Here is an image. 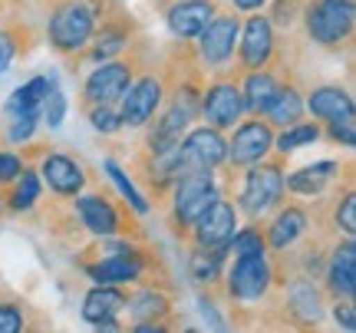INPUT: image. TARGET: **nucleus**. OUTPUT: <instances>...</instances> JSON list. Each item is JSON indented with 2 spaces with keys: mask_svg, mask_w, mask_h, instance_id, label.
<instances>
[{
  "mask_svg": "<svg viewBox=\"0 0 356 333\" xmlns=\"http://www.w3.org/2000/svg\"><path fill=\"white\" fill-rule=\"evenodd\" d=\"M234 208L228 202H215V205L204 211L202 218L195 221V234H198V244H202V251H221V247H228L231 234H234Z\"/></svg>",
  "mask_w": 356,
  "mask_h": 333,
  "instance_id": "7",
  "label": "nucleus"
},
{
  "mask_svg": "<svg viewBox=\"0 0 356 333\" xmlns=\"http://www.w3.org/2000/svg\"><path fill=\"white\" fill-rule=\"evenodd\" d=\"M270 50H274V30L264 17H251L244 24V37H241V63L257 70L270 60Z\"/></svg>",
  "mask_w": 356,
  "mask_h": 333,
  "instance_id": "13",
  "label": "nucleus"
},
{
  "mask_svg": "<svg viewBox=\"0 0 356 333\" xmlns=\"http://www.w3.org/2000/svg\"><path fill=\"white\" fill-rule=\"evenodd\" d=\"M218 202V188L208 172H188L178 175L175 185V218L181 225H195L208 208Z\"/></svg>",
  "mask_w": 356,
  "mask_h": 333,
  "instance_id": "2",
  "label": "nucleus"
},
{
  "mask_svg": "<svg viewBox=\"0 0 356 333\" xmlns=\"http://www.w3.org/2000/svg\"><path fill=\"white\" fill-rule=\"evenodd\" d=\"M307 30L317 43H340L353 33V0H314L307 10Z\"/></svg>",
  "mask_w": 356,
  "mask_h": 333,
  "instance_id": "1",
  "label": "nucleus"
},
{
  "mask_svg": "<svg viewBox=\"0 0 356 333\" xmlns=\"http://www.w3.org/2000/svg\"><path fill=\"white\" fill-rule=\"evenodd\" d=\"M274 92H277V83H274V76H267V73H251V76L244 79L241 103L248 106L251 113H264L267 103L274 99Z\"/></svg>",
  "mask_w": 356,
  "mask_h": 333,
  "instance_id": "24",
  "label": "nucleus"
},
{
  "mask_svg": "<svg viewBox=\"0 0 356 333\" xmlns=\"http://www.w3.org/2000/svg\"><path fill=\"white\" fill-rule=\"evenodd\" d=\"M337 320L343 330H356V314H353V304H340L337 307Z\"/></svg>",
  "mask_w": 356,
  "mask_h": 333,
  "instance_id": "40",
  "label": "nucleus"
},
{
  "mask_svg": "<svg viewBox=\"0 0 356 333\" xmlns=\"http://www.w3.org/2000/svg\"><path fill=\"white\" fill-rule=\"evenodd\" d=\"M181 159H185L188 172H208V168L221 165L228 159V145L218 136V129H198V132H191L185 139Z\"/></svg>",
  "mask_w": 356,
  "mask_h": 333,
  "instance_id": "5",
  "label": "nucleus"
},
{
  "mask_svg": "<svg viewBox=\"0 0 356 333\" xmlns=\"http://www.w3.org/2000/svg\"><path fill=\"white\" fill-rule=\"evenodd\" d=\"M24 327V317L17 307H0V333H17Z\"/></svg>",
  "mask_w": 356,
  "mask_h": 333,
  "instance_id": "37",
  "label": "nucleus"
},
{
  "mask_svg": "<svg viewBox=\"0 0 356 333\" xmlns=\"http://www.w3.org/2000/svg\"><path fill=\"white\" fill-rule=\"evenodd\" d=\"M280 192H284V175H280V168L277 165H261L248 175V181H244L241 205L248 215L261 218L267 208L280 198Z\"/></svg>",
  "mask_w": 356,
  "mask_h": 333,
  "instance_id": "4",
  "label": "nucleus"
},
{
  "mask_svg": "<svg viewBox=\"0 0 356 333\" xmlns=\"http://www.w3.org/2000/svg\"><path fill=\"white\" fill-rule=\"evenodd\" d=\"M50 90H53V83L47 76L30 79L24 90H17L10 99H7V115H20V113H30V109H40V103L47 99Z\"/></svg>",
  "mask_w": 356,
  "mask_h": 333,
  "instance_id": "22",
  "label": "nucleus"
},
{
  "mask_svg": "<svg viewBox=\"0 0 356 333\" xmlns=\"http://www.w3.org/2000/svg\"><path fill=\"white\" fill-rule=\"evenodd\" d=\"M211 17H215V7L208 0H181L168 10V30L175 37H198Z\"/></svg>",
  "mask_w": 356,
  "mask_h": 333,
  "instance_id": "14",
  "label": "nucleus"
},
{
  "mask_svg": "<svg viewBox=\"0 0 356 333\" xmlns=\"http://www.w3.org/2000/svg\"><path fill=\"white\" fill-rule=\"evenodd\" d=\"M126 307V297L113 291V287H96L92 294L86 297V304H83V317L89 323H96V327H106V330H113L115 327V314Z\"/></svg>",
  "mask_w": 356,
  "mask_h": 333,
  "instance_id": "15",
  "label": "nucleus"
},
{
  "mask_svg": "<svg viewBox=\"0 0 356 333\" xmlns=\"http://www.w3.org/2000/svg\"><path fill=\"white\" fill-rule=\"evenodd\" d=\"M310 109H314V115L327 119V122H340V119L353 115V99L343 90H337V86H323V90L310 96Z\"/></svg>",
  "mask_w": 356,
  "mask_h": 333,
  "instance_id": "20",
  "label": "nucleus"
},
{
  "mask_svg": "<svg viewBox=\"0 0 356 333\" xmlns=\"http://www.w3.org/2000/svg\"><path fill=\"white\" fill-rule=\"evenodd\" d=\"M159 99H162L159 79H152V76L139 79L132 90L122 92V113H119V122H122V126H145V122L155 115V109H159Z\"/></svg>",
  "mask_w": 356,
  "mask_h": 333,
  "instance_id": "8",
  "label": "nucleus"
},
{
  "mask_svg": "<svg viewBox=\"0 0 356 333\" xmlns=\"http://www.w3.org/2000/svg\"><path fill=\"white\" fill-rule=\"evenodd\" d=\"M106 172H109V179H113V185L119 188V195H122V198H126L129 205H132V211H139V215H145V211H149V202H145V198H142V195L136 192V185H132V181H129L126 175H122V168L115 165L113 159L106 162Z\"/></svg>",
  "mask_w": 356,
  "mask_h": 333,
  "instance_id": "26",
  "label": "nucleus"
},
{
  "mask_svg": "<svg viewBox=\"0 0 356 333\" xmlns=\"http://www.w3.org/2000/svg\"><path fill=\"white\" fill-rule=\"evenodd\" d=\"M24 172V162L17 155H0V181H10Z\"/></svg>",
  "mask_w": 356,
  "mask_h": 333,
  "instance_id": "38",
  "label": "nucleus"
},
{
  "mask_svg": "<svg viewBox=\"0 0 356 333\" xmlns=\"http://www.w3.org/2000/svg\"><path fill=\"white\" fill-rule=\"evenodd\" d=\"M139 270H142L139 257L132 254V251H122V254L106 257V261H99V264H92L89 274H92L99 284H122V281H136Z\"/></svg>",
  "mask_w": 356,
  "mask_h": 333,
  "instance_id": "19",
  "label": "nucleus"
},
{
  "mask_svg": "<svg viewBox=\"0 0 356 333\" xmlns=\"http://www.w3.org/2000/svg\"><path fill=\"white\" fill-rule=\"evenodd\" d=\"M132 314H136L139 320H155V317L165 314V300L159 294H139L132 300Z\"/></svg>",
  "mask_w": 356,
  "mask_h": 333,
  "instance_id": "29",
  "label": "nucleus"
},
{
  "mask_svg": "<svg viewBox=\"0 0 356 333\" xmlns=\"http://www.w3.org/2000/svg\"><path fill=\"white\" fill-rule=\"evenodd\" d=\"M17 188H13V208H17V211H20V208H30L33 205V202H37V195H40V181H37V175H33V172H20V175H17Z\"/></svg>",
  "mask_w": 356,
  "mask_h": 333,
  "instance_id": "27",
  "label": "nucleus"
},
{
  "mask_svg": "<svg viewBox=\"0 0 356 333\" xmlns=\"http://www.w3.org/2000/svg\"><path fill=\"white\" fill-rule=\"evenodd\" d=\"M89 37H92V13H89L86 3L70 0V3H63L60 10L53 13L50 40L56 50L73 53V50H79V47H86Z\"/></svg>",
  "mask_w": 356,
  "mask_h": 333,
  "instance_id": "3",
  "label": "nucleus"
},
{
  "mask_svg": "<svg viewBox=\"0 0 356 333\" xmlns=\"http://www.w3.org/2000/svg\"><path fill=\"white\" fill-rule=\"evenodd\" d=\"M241 115H244L241 92L234 90L231 83H218V86H211V92L204 96V119H208L211 126L228 129V126H234Z\"/></svg>",
  "mask_w": 356,
  "mask_h": 333,
  "instance_id": "11",
  "label": "nucleus"
},
{
  "mask_svg": "<svg viewBox=\"0 0 356 333\" xmlns=\"http://www.w3.org/2000/svg\"><path fill=\"white\" fill-rule=\"evenodd\" d=\"M270 145H274L270 126H264V122H244V126L234 132V142H231L228 155H231L234 165H251V162H257Z\"/></svg>",
  "mask_w": 356,
  "mask_h": 333,
  "instance_id": "12",
  "label": "nucleus"
},
{
  "mask_svg": "<svg viewBox=\"0 0 356 333\" xmlns=\"http://www.w3.org/2000/svg\"><path fill=\"white\" fill-rule=\"evenodd\" d=\"M228 284L238 300H257L264 297L267 284H270V264L264 261V254H241L234 261Z\"/></svg>",
  "mask_w": 356,
  "mask_h": 333,
  "instance_id": "6",
  "label": "nucleus"
},
{
  "mask_svg": "<svg viewBox=\"0 0 356 333\" xmlns=\"http://www.w3.org/2000/svg\"><path fill=\"white\" fill-rule=\"evenodd\" d=\"M261 3H264V0H234V7H238V10H257Z\"/></svg>",
  "mask_w": 356,
  "mask_h": 333,
  "instance_id": "41",
  "label": "nucleus"
},
{
  "mask_svg": "<svg viewBox=\"0 0 356 333\" xmlns=\"http://www.w3.org/2000/svg\"><path fill=\"white\" fill-rule=\"evenodd\" d=\"M89 122L99 129V132H115V129L122 126L119 122V113H113V106H92V113H89Z\"/></svg>",
  "mask_w": 356,
  "mask_h": 333,
  "instance_id": "33",
  "label": "nucleus"
},
{
  "mask_svg": "<svg viewBox=\"0 0 356 333\" xmlns=\"http://www.w3.org/2000/svg\"><path fill=\"white\" fill-rule=\"evenodd\" d=\"M231 247H234V254H264V241H261V234L254 228L251 231H241V234H231Z\"/></svg>",
  "mask_w": 356,
  "mask_h": 333,
  "instance_id": "31",
  "label": "nucleus"
},
{
  "mask_svg": "<svg viewBox=\"0 0 356 333\" xmlns=\"http://www.w3.org/2000/svg\"><path fill=\"white\" fill-rule=\"evenodd\" d=\"M300 231H304V211L300 208H287V211H280L274 218L267 241H270V247H287V244L297 241Z\"/></svg>",
  "mask_w": 356,
  "mask_h": 333,
  "instance_id": "25",
  "label": "nucleus"
},
{
  "mask_svg": "<svg viewBox=\"0 0 356 333\" xmlns=\"http://www.w3.org/2000/svg\"><path fill=\"white\" fill-rule=\"evenodd\" d=\"M330 287L337 294L353 297L356 291V244L343 241L330 257Z\"/></svg>",
  "mask_w": 356,
  "mask_h": 333,
  "instance_id": "18",
  "label": "nucleus"
},
{
  "mask_svg": "<svg viewBox=\"0 0 356 333\" xmlns=\"http://www.w3.org/2000/svg\"><path fill=\"white\" fill-rule=\"evenodd\" d=\"M191 270H195V277L198 281H215L218 277V254L211 251V257H208V251H202V254L191 257Z\"/></svg>",
  "mask_w": 356,
  "mask_h": 333,
  "instance_id": "34",
  "label": "nucleus"
},
{
  "mask_svg": "<svg viewBox=\"0 0 356 333\" xmlns=\"http://www.w3.org/2000/svg\"><path fill=\"white\" fill-rule=\"evenodd\" d=\"M330 132L337 142H343V145H353L356 142V126H353V115L350 119H340V122H330Z\"/></svg>",
  "mask_w": 356,
  "mask_h": 333,
  "instance_id": "36",
  "label": "nucleus"
},
{
  "mask_svg": "<svg viewBox=\"0 0 356 333\" xmlns=\"http://www.w3.org/2000/svg\"><path fill=\"white\" fill-rule=\"evenodd\" d=\"M132 83V70L126 63H106L99 66L86 83V99L92 106H113L115 99H122V92Z\"/></svg>",
  "mask_w": 356,
  "mask_h": 333,
  "instance_id": "9",
  "label": "nucleus"
},
{
  "mask_svg": "<svg viewBox=\"0 0 356 333\" xmlns=\"http://www.w3.org/2000/svg\"><path fill=\"white\" fill-rule=\"evenodd\" d=\"M337 168H340L337 162H317V165L293 172L291 179H284V185H287L291 192H297V195H320L333 181Z\"/></svg>",
  "mask_w": 356,
  "mask_h": 333,
  "instance_id": "21",
  "label": "nucleus"
},
{
  "mask_svg": "<svg viewBox=\"0 0 356 333\" xmlns=\"http://www.w3.org/2000/svg\"><path fill=\"white\" fill-rule=\"evenodd\" d=\"M337 221H340V228L346 231V234H356V195L350 192L343 198V205L337 208Z\"/></svg>",
  "mask_w": 356,
  "mask_h": 333,
  "instance_id": "35",
  "label": "nucleus"
},
{
  "mask_svg": "<svg viewBox=\"0 0 356 333\" xmlns=\"http://www.w3.org/2000/svg\"><path fill=\"white\" fill-rule=\"evenodd\" d=\"M76 208H79V218L86 225L89 231L96 234H113L119 218H115V208L102 198V195H79L76 198Z\"/></svg>",
  "mask_w": 356,
  "mask_h": 333,
  "instance_id": "17",
  "label": "nucleus"
},
{
  "mask_svg": "<svg viewBox=\"0 0 356 333\" xmlns=\"http://www.w3.org/2000/svg\"><path fill=\"white\" fill-rule=\"evenodd\" d=\"M43 113H47V126L56 129L60 122H63V113H66V99H63V92H60V86L53 83V90L47 92V99H43Z\"/></svg>",
  "mask_w": 356,
  "mask_h": 333,
  "instance_id": "30",
  "label": "nucleus"
},
{
  "mask_svg": "<svg viewBox=\"0 0 356 333\" xmlns=\"http://www.w3.org/2000/svg\"><path fill=\"white\" fill-rule=\"evenodd\" d=\"M43 179L56 195H76L83 188V168L66 155H50L43 162Z\"/></svg>",
  "mask_w": 356,
  "mask_h": 333,
  "instance_id": "16",
  "label": "nucleus"
},
{
  "mask_svg": "<svg viewBox=\"0 0 356 333\" xmlns=\"http://www.w3.org/2000/svg\"><path fill=\"white\" fill-rule=\"evenodd\" d=\"M37 113L40 109H30V113H20V115H10L13 126H10V142H26L33 136V126H37Z\"/></svg>",
  "mask_w": 356,
  "mask_h": 333,
  "instance_id": "32",
  "label": "nucleus"
},
{
  "mask_svg": "<svg viewBox=\"0 0 356 333\" xmlns=\"http://www.w3.org/2000/svg\"><path fill=\"white\" fill-rule=\"evenodd\" d=\"M264 113L274 126H293V122L300 119V113H304V106H300L297 90H277L274 92V99L267 103Z\"/></svg>",
  "mask_w": 356,
  "mask_h": 333,
  "instance_id": "23",
  "label": "nucleus"
},
{
  "mask_svg": "<svg viewBox=\"0 0 356 333\" xmlns=\"http://www.w3.org/2000/svg\"><path fill=\"white\" fill-rule=\"evenodd\" d=\"M238 20L234 17H211L208 20V26H204L202 33V56L208 60L211 66H218V63H225L231 56V50H234V37H238Z\"/></svg>",
  "mask_w": 356,
  "mask_h": 333,
  "instance_id": "10",
  "label": "nucleus"
},
{
  "mask_svg": "<svg viewBox=\"0 0 356 333\" xmlns=\"http://www.w3.org/2000/svg\"><path fill=\"white\" fill-rule=\"evenodd\" d=\"M320 139V129L317 126H297V129H287L284 136L277 139V149L280 152H293L300 145H310V142Z\"/></svg>",
  "mask_w": 356,
  "mask_h": 333,
  "instance_id": "28",
  "label": "nucleus"
},
{
  "mask_svg": "<svg viewBox=\"0 0 356 333\" xmlns=\"http://www.w3.org/2000/svg\"><path fill=\"white\" fill-rule=\"evenodd\" d=\"M10 60H13V40L7 37L3 30H0V73L10 66Z\"/></svg>",
  "mask_w": 356,
  "mask_h": 333,
  "instance_id": "39",
  "label": "nucleus"
}]
</instances>
